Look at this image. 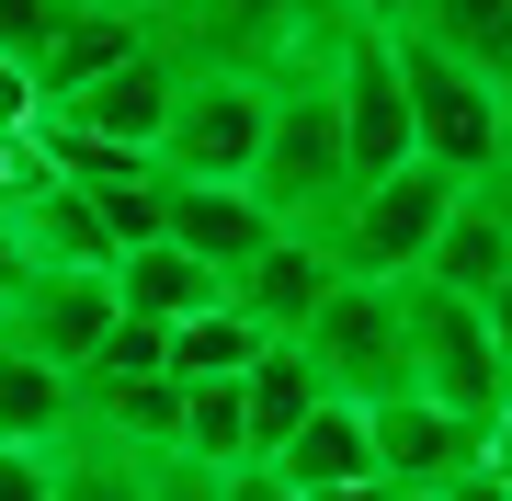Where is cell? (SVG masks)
<instances>
[{
	"label": "cell",
	"instance_id": "obj_1",
	"mask_svg": "<svg viewBox=\"0 0 512 501\" xmlns=\"http://www.w3.org/2000/svg\"><path fill=\"white\" fill-rule=\"evenodd\" d=\"M456 205H467L456 171L399 160V171H376V183H353L342 217H330L319 240H330V262H342V274L399 285V274H421V262H433V240H444V217H456Z\"/></svg>",
	"mask_w": 512,
	"mask_h": 501
},
{
	"label": "cell",
	"instance_id": "obj_2",
	"mask_svg": "<svg viewBox=\"0 0 512 501\" xmlns=\"http://www.w3.org/2000/svg\"><path fill=\"white\" fill-rule=\"evenodd\" d=\"M387 297H399V342H410V399L456 410V422H490L512 399V365H501L490 319H478L456 285H433V274H399Z\"/></svg>",
	"mask_w": 512,
	"mask_h": 501
},
{
	"label": "cell",
	"instance_id": "obj_3",
	"mask_svg": "<svg viewBox=\"0 0 512 501\" xmlns=\"http://www.w3.org/2000/svg\"><path fill=\"white\" fill-rule=\"evenodd\" d=\"M342 194H353V160H342L330 80H274V126H262V160H251V205L274 228H330Z\"/></svg>",
	"mask_w": 512,
	"mask_h": 501
},
{
	"label": "cell",
	"instance_id": "obj_4",
	"mask_svg": "<svg viewBox=\"0 0 512 501\" xmlns=\"http://www.w3.org/2000/svg\"><path fill=\"white\" fill-rule=\"evenodd\" d=\"M296 353H308V376L330 399H353V410H376V399H410V342H399V297L365 274H342L319 297V319L296 331Z\"/></svg>",
	"mask_w": 512,
	"mask_h": 501
},
{
	"label": "cell",
	"instance_id": "obj_5",
	"mask_svg": "<svg viewBox=\"0 0 512 501\" xmlns=\"http://www.w3.org/2000/svg\"><path fill=\"white\" fill-rule=\"evenodd\" d=\"M399 46V80H410V160L456 171V183H490L501 171V80L433 57L421 35H387Z\"/></svg>",
	"mask_w": 512,
	"mask_h": 501
},
{
	"label": "cell",
	"instance_id": "obj_6",
	"mask_svg": "<svg viewBox=\"0 0 512 501\" xmlns=\"http://www.w3.org/2000/svg\"><path fill=\"white\" fill-rule=\"evenodd\" d=\"M262 126H274V80H228V69H183L160 126V171L171 183H251Z\"/></svg>",
	"mask_w": 512,
	"mask_h": 501
},
{
	"label": "cell",
	"instance_id": "obj_7",
	"mask_svg": "<svg viewBox=\"0 0 512 501\" xmlns=\"http://www.w3.org/2000/svg\"><path fill=\"white\" fill-rule=\"evenodd\" d=\"M330 114H342V160L353 183L410 160V80H399V46L376 23H342V57H330Z\"/></svg>",
	"mask_w": 512,
	"mask_h": 501
},
{
	"label": "cell",
	"instance_id": "obj_8",
	"mask_svg": "<svg viewBox=\"0 0 512 501\" xmlns=\"http://www.w3.org/2000/svg\"><path fill=\"white\" fill-rule=\"evenodd\" d=\"M330 285H342V262H330V240H319V228H274V240H262V251L228 274V308L251 319L262 342H296V331L319 319V297H330Z\"/></svg>",
	"mask_w": 512,
	"mask_h": 501
},
{
	"label": "cell",
	"instance_id": "obj_9",
	"mask_svg": "<svg viewBox=\"0 0 512 501\" xmlns=\"http://www.w3.org/2000/svg\"><path fill=\"white\" fill-rule=\"evenodd\" d=\"M171 92H183V69L160 57V35H148L126 69H103V80H80L69 103L46 114V126H69V137H103V149H148L160 160V126H171Z\"/></svg>",
	"mask_w": 512,
	"mask_h": 501
},
{
	"label": "cell",
	"instance_id": "obj_10",
	"mask_svg": "<svg viewBox=\"0 0 512 501\" xmlns=\"http://www.w3.org/2000/svg\"><path fill=\"white\" fill-rule=\"evenodd\" d=\"M103 331H114V285H103V274H35L12 308H0V342H23V353L57 365V376L92 365Z\"/></svg>",
	"mask_w": 512,
	"mask_h": 501
},
{
	"label": "cell",
	"instance_id": "obj_11",
	"mask_svg": "<svg viewBox=\"0 0 512 501\" xmlns=\"http://www.w3.org/2000/svg\"><path fill=\"white\" fill-rule=\"evenodd\" d=\"M365 445H376V479L410 501V490H444L456 467H478V422H456V410H433V399H376Z\"/></svg>",
	"mask_w": 512,
	"mask_h": 501
},
{
	"label": "cell",
	"instance_id": "obj_12",
	"mask_svg": "<svg viewBox=\"0 0 512 501\" xmlns=\"http://www.w3.org/2000/svg\"><path fill=\"white\" fill-rule=\"evenodd\" d=\"M148 35H160V12H148V0H80V12L57 23V46L35 57V103L57 114V103L80 92V80H103V69H126V57H137Z\"/></svg>",
	"mask_w": 512,
	"mask_h": 501
},
{
	"label": "cell",
	"instance_id": "obj_13",
	"mask_svg": "<svg viewBox=\"0 0 512 501\" xmlns=\"http://www.w3.org/2000/svg\"><path fill=\"white\" fill-rule=\"evenodd\" d=\"M114 308L126 319H160V331H183V319H205L228 297V274H205V262L183 251V240H137V251H114Z\"/></svg>",
	"mask_w": 512,
	"mask_h": 501
},
{
	"label": "cell",
	"instance_id": "obj_14",
	"mask_svg": "<svg viewBox=\"0 0 512 501\" xmlns=\"http://www.w3.org/2000/svg\"><path fill=\"white\" fill-rule=\"evenodd\" d=\"M160 240H183L205 274H239L262 240H274V217L251 205V183H171V217H160Z\"/></svg>",
	"mask_w": 512,
	"mask_h": 501
},
{
	"label": "cell",
	"instance_id": "obj_15",
	"mask_svg": "<svg viewBox=\"0 0 512 501\" xmlns=\"http://www.w3.org/2000/svg\"><path fill=\"white\" fill-rule=\"evenodd\" d=\"M0 445H23V456H69V445H80V376L35 365L23 342H0Z\"/></svg>",
	"mask_w": 512,
	"mask_h": 501
},
{
	"label": "cell",
	"instance_id": "obj_16",
	"mask_svg": "<svg viewBox=\"0 0 512 501\" xmlns=\"http://www.w3.org/2000/svg\"><path fill=\"white\" fill-rule=\"evenodd\" d=\"M262 467H274L285 490H353V479H376L365 410H353V399H319V410H308V422H296V433H285V445L262 456Z\"/></svg>",
	"mask_w": 512,
	"mask_h": 501
},
{
	"label": "cell",
	"instance_id": "obj_17",
	"mask_svg": "<svg viewBox=\"0 0 512 501\" xmlns=\"http://www.w3.org/2000/svg\"><path fill=\"white\" fill-rule=\"evenodd\" d=\"M399 35H421L433 57H456V69H478V80L512 92V0H410Z\"/></svg>",
	"mask_w": 512,
	"mask_h": 501
},
{
	"label": "cell",
	"instance_id": "obj_18",
	"mask_svg": "<svg viewBox=\"0 0 512 501\" xmlns=\"http://www.w3.org/2000/svg\"><path fill=\"white\" fill-rule=\"evenodd\" d=\"M319 399H330V388L308 376V353H296V342H262V365L239 376V433H251V456H274Z\"/></svg>",
	"mask_w": 512,
	"mask_h": 501
},
{
	"label": "cell",
	"instance_id": "obj_19",
	"mask_svg": "<svg viewBox=\"0 0 512 501\" xmlns=\"http://www.w3.org/2000/svg\"><path fill=\"white\" fill-rule=\"evenodd\" d=\"M433 285H456V297H490V285L512 274V228L490 217V194L467 183V205L444 217V240H433V262H421Z\"/></svg>",
	"mask_w": 512,
	"mask_h": 501
},
{
	"label": "cell",
	"instance_id": "obj_20",
	"mask_svg": "<svg viewBox=\"0 0 512 501\" xmlns=\"http://www.w3.org/2000/svg\"><path fill=\"white\" fill-rule=\"evenodd\" d=\"M251 365H262V331H251L228 297L171 331V376H183V388H228V376H251Z\"/></svg>",
	"mask_w": 512,
	"mask_h": 501
},
{
	"label": "cell",
	"instance_id": "obj_21",
	"mask_svg": "<svg viewBox=\"0 0 512 501\" xmlns=\"http://www.w3.org/2000/svg\"><path fill=\"white\" fill-rule=\"evenodd\" d=\"M171 456H194V467H251V433H239V376H228V388H183V433H171Z\"/></svg>",
	"mask_w": 512,
	"mask_h": 501
},
{
	"label": "cell",
	"instance_id": "obj_22",
	"mask_svg": "<svg viewBox=\"0 0 512 501\" xmlns=\"http://www.w3.org/2000/svg\"><path fill=\"white\" fill-rule=\"evenodd\" d=\"M46 501H148V456H126V445H92V433H80V445L57 456Z\"/></svg>",
	"mask_w": 512,
	"mask_h": 501
},
{
	"label": "cell",
	"instance_id": "obj_23",
	"mask_svg": "<svg viewBox=\"0 0 512 501\" xmlns=\"http://www.w3.org/2000/svg\"><path fill=\"white\" fill-rule=\"evenodd\" d=\"M114 376H171V331H160V319H126V308H114V331L92 342L80 388H114Z\"/></svg>",
	"mask_w": 512,
	"mask_h": 501
},
{
	"label": "cell",
	"instance_id": "obj_24",
	"mask_svg": "<svg viewBox=\"0 0 512 501\" xmlns=\"http://www.w3.org/2000/svg\"><path fill=\"white\" fill-rule=\"evenodd\" d=\"M69 12H80V0H0V57H12V69H35Z\"/></svg>",
	"mask_w": 512,
	"mask_h": 501
},
{
	"label": "cell",
	"instance_id": "obj_25",
	"mask_svg": "<svg viewBox=\"0 0 512 501\" xmlns=\"http://www.w3.org/2000/svg\"><path fill=\"white\" fill-rule=\"evenodd\" d=\"M148 501H239L228 467H194V456H148Z\"/></svg>",
	"mask_w": 512,
	"mask_h": 501
},
{
	"label": "cell",
	"instance_id": "obj_26",
	"mask_svg": "<svg viewBox=\"0 0 512 501\" xmlns=\"http://www.w3.org/2000/svg\"><path fill=\"white\" fill-rule=\"evenodd\" d=\"M46 126V103H35V69H12L0 57V137H35Z\"/></svg>",
	"mask_w": 512,
	"mask_h": 501
},
{
	"label": "cell",
	"instance_id": "obj_27",
	"mask_svg": "<svg viewBox=\"0 0 512 501\" xmlns=\"http://www.w3.org/2000/svg\"><path fill=\"white\" fill-rule=\"evenodd\" d=\"M57 479V456H23V445H0V501H46Z\"/></svg>",
	"mask_w": 512,
	"mask_h": 501
},
{
	"label": "cell",
	"instance_id": "obj_28",
	"mask_svg": "<svg viewBox=\"0 0 512 501\" xmlns=\"http://www.w3.org/2000/svg\"><path fill=\"white\" fill-rule=\"evenodd\" d=\"M478 467H490V479H501V490H512V399H501V410H490V422H478Z\"/></svg>",
	"mask_w": 512,
	"mask_h": 501
},
{
	"label": "cell",
	"instance_id": "obj_29",
	"mask_svg": "<svg viewBox=\"0 0 512 501\" xmlns=\"http://www.w3.org/2000/svg\"><path fill=\"white\" fill-rule=\"evenodd\" d=\"M467 308H478V319H490V342H501V365H512V274L490 285V297H467Z\"/></svg>",
	"mask_w": 512,
	"mask_h": 501
},
{
	"label": "cell",
	"instance_id": "obj_30",
	"mask_svg": "<svg viewBox=\"0 0 512 501\" xmlns=\"http://www.w3.org/2000/svg\"><path fill=\"white\" fill-rule=\"evenodd\" d=\"M228 490H239V501H296V490H285V479H274L262 456H251V467H228Z\"/></svg>",
	"mask_w": 512,
	"mask_h": 501
},
{
	"label": "cell",
	"instance_id": "obj_31",
	"mask_svg": "<svg viewBox=\"0 0 512 501\" xmlns=\"http://www.w3.org/2000/svg\"><path fill=\"white\" fill-rule=\"evenodd\" d=\"M342 12H353V23H376V35H399V23H410V0H342Z\"/></svg>",
	"mask_w": 512,
	"mask_h": 501
},
{
	"label": "cell",
	"instance_id": "obj_32",
	"mask_svg": "<svg viewBox=\"0 0 512 501\" xmlns=\"http://www.w3.org/2000/svg\"><path fill=\"white\" fill-rule=\"evenodd\" d=\"M296 501H399L387 479H353V490H296Z\"/></svg>",
	"mask_w": 512,
	"mask_h": 501
},
{
	"label": "cell",
	"instance_id": "obj_33",
	"mask_svg": "<svg viewBox=\"0 0 512 501\" xmlns=\"http://www.w3.org/2000/svg\"><path fill=\"white\" fill-rule=\"evenodd\" d=\"M478 194H490V217L512 228V171H490V183H478Z\"/></svg>",
	"mask_w": 512,
	"mask_h": 501
},
{
	"label": "cell",
	"instance_id": "obj_34",
	"mask_svg": "<svg viewBox=\"0 0 512 501\" xmlns=\"http://www.w3.org/2000/svg\"><path fill=\"white\" fill-rule=\"evenodd\" d=\"M501 171H512V92H501Z\"/></svg>",
	"mask_w": 512,
	"mask_h": 501
},
{
	"label": "cell",
	"instance_id": "obj_35",
	"mask_svg": "<svg viewBox=\"0 0 512 501\" xmlns=\"http://www.w3.org/2000/svg\"><path fill=\"white\" fill-rule=\"evenodd\" d=\"M410 501H444V490H410Z\"/></svg>",
	"mask_w": 512,
	"mask_h": 501
}]
</instances>
